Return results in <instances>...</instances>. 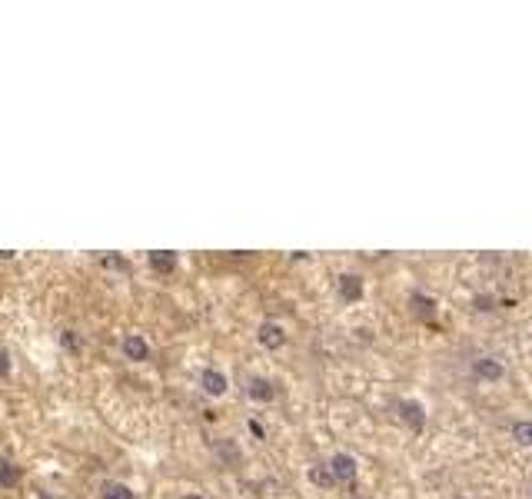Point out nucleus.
<instances>
[{
    "instance_id": "obj_11",
    "label": "nucleus",
    "mask_w": 532,
    "mask_h": 499,
    "mask_svg": "<svg viewBox=\"0 0 532 499\" xmlns=\"http://www.w3.org/2000/svg\"><path fill=\"white\" fill-rule=\"evenodd\" d=\"M473 373L479 380H499L502 376V363L493 360V356H482V360H475L473 363Z\"/></svg>"
},
{
    "instance_id": "obj_13",
    "label": "nucleus",
    "mask_w": 532,
    "mask_h": 499,
    "mask_svg": "<svg viewBox=\"0 0 532 499\" xmlns=\"http://www.w3.org/2000/svg\"><path fill=\"white\" fill-rule=\"evenodd\" d=\"M306 476H309V482H313V486H320V489L336 486L333 473H329V466H309V469H306Z\"/></svg>"
},
{
    "instance_id": "obj_1",
    "label": "nucleus",
    "mask_w": 532,
    "mask_h": 499,
    "mask_svg": "<svg viewBox=\"0 0 532 499\" xmlns=\"http://www.w3.org/2000/svg\"><path fill=\"white\" fill-rule=\"evenodd\" d=\"M120 356H123L127 363H147L153 356L150 340H147L143 333H136V329L123 333V336H120Z\"/></svg>"
},
{
    "instance_id": "obj_10",
    "label": "nucleus",
    "mask_w": 532,
    "mask_h": 499,
    "mask_svg": "<svg viewBox=\"0 0 532 499\" xmlns=\"http://www.w3.org/2000/svg\"><path fill=\"white\" fill-rule=\"evenodd\" d=\"M20 480H23V473H20L17 462L0 456V489H17Z\"/></svg>"
},
{
    "instance_id": "obj_7",
    "label": "nucleus",
    "mask_w": 532,
    "mask_h": 499,
    "mask_svg": "<svg viewBox=\"0 0 532 499\" xmlns=\"http://www.w3.org/2000/svg\"><path fill=\"white\" fill-rule=\"evenodd\" d=\"M336 289H340L342 303H356V300H362V280L356 273H342L340 280H336Z\"/></svg>"
},
{
    "instance_id": "obj_6",
    "label": "nucleus",
    "mask_w": 532,
    "mask_h": 499,
    "mask_svg": "<svg viewBox=\"0 0 532 499\" xmlns=\"http://www.w3.org/2000/svg\"><path fill=\"white\" fill-rule=\"evenodd\" d=\"M326 466H329V473H333V480L336 482H353L356 480V460H353L349 453H336Z\"/></svg>"
},
{
    "instance_id": "obj_9",
    "label": "nucleus",
    "mask_w": 532,
    "mask_h": 499,
    "mask_svg": "<svg viewBox=\"0 0 532 499\" xmlns=\"http://www.w3.org/2000/svg\"><path fill=\"white\" fill-rule=\"evenodd\" d=\"M399 416H402V422H406L413 433H422V426H426V413H422V406L419 403L402 400V403H399Z\"/></svg>"
},
{
    "instance_id": "obj_19",
    "label": "nucleus",
    "mask_w": 532,
    "mask_h": 499,
    "mask_svg": "<svg viewBox=\"0 0 532 499\" xmlns=\"http://www.w3.org/2000/svg\"><path fill=\"white\" fill-rule=\"evenodd\" d=\"M180 499H207V496H203V493H183Z\"/></svg>"
},
{
    "instance_id": "obj_17",
    "label": "nucleus",
    "mask_w": 532,
    "mask_h": 499,
    "mask_svg": "<svg viewBox=\"0 0 532 499\" xmlns=\"http://www.w3.org/2000/svg\"><path fill=\"white\" fill-rule=\"evenodd\" d=\"M103 267L116 269V273H130V263H127L123 256H103Z\"/></svg>"
},
{
    "instance_id": "obj_5",
    "label": "nucleus",
    "mask_w": 532,
    "mask_h": 499,
    "mask_svg": "<svg viewBox=\"0 0 532 499\" xmlns=\"http://www.w3.org/2000/svg\"><path fill=\"white\" fill-rule=\"evenodd\" d=\"M147 267H150L153 273H160V276H170L173 269L180 267V256L170 253V250H150V253H147Z\"/></svg>"
},
{
    "instance_id": "obj_15",
    "label": "nucleus",
    "mask_w": 532,
    "mask_h": 499,
    "mask_svg": "<svg viewBox=\"0 0 532 499\" xmlns=\"http://www.w3.org/2000/svg\"><path fill=\"white\" fill-rule=\"evenodd\" d=\"M513 440L519 442V446H532V422L529 420L515 422V426H513Z\"/></svg>"
},
{
    "instance_id": "obj_3",
    "label": "nucleus",
    "mask_w": 532,
    "mask_h": 499,
    "mask_svg": "<svg viewBox=\"0 0 532 499\" xmlns=\"http://www.w3.org/2000/svg\"><path fill=\"white\" fill-rule=\"evenodd\" d=\"M243 393H247V400H253V403H273L276 400V383L266 380V376H247Z\"/></svg>"
},
{
    "instance_id": "obj_4",
    "label": "nucleus",
    "mask_w": 532,
    "mask_h": 499,
    "mask_svg": "<svg viewBox=\"0 0 532 499\" xmlns=\"http://www.w3.org/2000/svg\"><path fill=\"white\" fill-rule=\"evenodd\" d=\"M256 343L263 346V349H283L286 346V329L283 323H276V320H266V323H260V329H256Z\"/></svg>"
},
{
    "instance_id": "obj_14",
    "label": "nucleus",
    "mask_w": 532,
    "mask_h": 499,
    "mask_svg": "<svg viewBox=\"0 0 532 499\" xmlns=\"http://www.w3.org/2000/svg\"><path fill=\"white\" fill-rule=\"evenodd\" d=\"M413 313L422 316V320H429V316L436 313V303H433L429 296H413Z\"/></svg>"
},
{
    "instance_id": "obj_8",
    "label": "nucleus",
    "mask_w": 532,
    "mask_h": 499,
    "mask_svg": "<svg viewBox=\"0 0 532 499\" xmlns=\"http://www.w3.org/2000/svg\"><path fill=\"white\" fill-rule=\"evenodd\" d=\"M96 496L100 499H136V493H133V486H127L123 480H100Z\"/></svg>"
},
{
    "instance_id": "obj_16",
    "label": "nucleus",
    "mask_w": 532,
    "mask_h": 499,
    "mask_svg": "<svg viewBox=\"0 0 532 499\" xmlns=\"http://www.w3.org/2000/svg\"><path fill=\"white\" fill-rule=\"evenodd\" d=\"M14 373V356H10V349H0V380H7Z\"/></svg>"
},
{
    "instance_id": "obj_12",
    "label": "nucleus",
    "mask_w": 532,
    "mask_h": 499,
    "mask_svg": "<svg viewBox=\"0 0 532 499\" xmlns=\"http://www.w3.org/2000/svg\"><path fill=\"white\" fill-rule=\"evenodd\" d=\"M57 343H60V349H67V353H80L83 349V336L76 333V329H60L57 333Z\"/></svg>"
},
{
    "instance_id": "obj_18",
    "label": "nucleus",
    "mask_w": 532,
    "mask_h": 499,
    "mask_svg": "<svg viewBox=\"0 0 532 499\" xmlns=\"http://www.w3.org/2000/svg\"><path fill=\"white\" fill-rule=\"evenodd\" d=\"M249 433H253L256 440H263V426H260V422H256V420H249Z\"/></svg>"
},
{
    "instance_id": "obj_2",
    "label": "nucleus",
    "mask_w": 532,
    "mask_h": 499,
    "mask_svg": "<svg viewBox=\"0 0 532 499\" xmlns=\"http://www.w3.org/2000/svg\"><path fill=\"white\" fill-rule=\"evenodd\" d=\"M200 389H203V396L209 400H223L229 393V376L223 369H216V366H207V369H200Z\"/></svg>"
}]
</instances>
